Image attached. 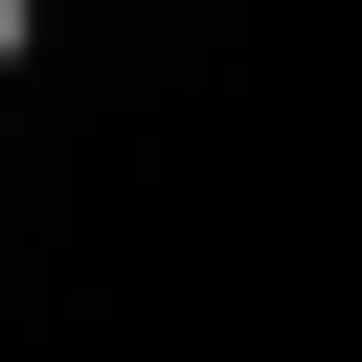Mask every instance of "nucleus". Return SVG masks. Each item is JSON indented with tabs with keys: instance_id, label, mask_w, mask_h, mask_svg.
I'll use <instances>...</instances> for the list:
<instances>
[]
</instances>
